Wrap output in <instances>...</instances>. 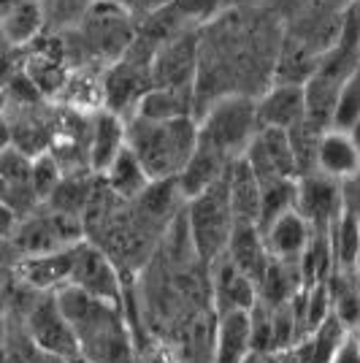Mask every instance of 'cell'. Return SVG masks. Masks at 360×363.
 Listing matches in <instances>:
<instances>
[{"mask_svg": "<svg viewBox=\"0 0 360 363\" xmlns=\"http://www.w3.org/2000/svg\"><path fill=\"white\" fill-rule=\"evenodd\" d=\"M247 166L252 168L260 184L279 179H298V166H296V152L293 141L285 130L274 128H260L252 138V144L244 152Z\"/></svg>", "mask_w": 360, "mask_h": 363, "instance_id": "obj_8", "label": "cell"}, {"mask_svg": "<svg viewBox=\"0 0 360 363\" xmlns=\"http://www.w3.org/2000/svg\"><path fill=\"white\" fill-rule=\"evenodd\" d=\"M330 363H360V345L355 342L352 331H349V336L342 342V347H339V352L333 355Z\"/></svg>", "mask_w": 360, "mask_h": 363, "instance_id": "obj_33", "label": "cell"}, {"mask_svg": "<svg viewBox=\"0 0 360 363\" xmlns=\"http://www.w3.org/2000/svg\"><path fill=\"white\" fill-rule=\"evenodd\" d=\"M230 166H233V163H225L220 155H214L211 150L198 144L196 152H193V157L187 160V166L181 168V174L176 177L181 198L190 201V198L201 196L203 190H209L211 184H217V182L223 179Z\"/></svg>", "mask_w": 360, "mask_h": 363, "instance_id": "obj_21", "label": "cell"}, {"mask_svg": "<svg viewBox=\"0 0 360 363\" xmlns=\"http://www.w3.org/2000/svg\"><path fill=\"white\" fill-rule=\"evenodd\" d=\"M349 138H352V144H355V152H358V157H360V122L349 130Z\"/></svg>", "mask_w": 360, "mask_h": 363, "instance_id": "obj_37", "label": "cell"}, {"mask_svg": "<svg viewBox=\"0 0 360 363\" xmlns=\"http://www.w3.org/2000/svg\"><path fill=\"white\" fill-rule=\"evenodd\" d=\"M352 336H355V342H358V345H360V323H358V325H355V328H352Z\"/></svg>", "mask_w": 360, "mask_h": 363, "instance_id": "obj_39", "label": "cell"}, {"mask_svg": "<svg viewBox=\"0 0 360 363\" xmlns=\"http://www.w3.org/2000/svg\"><path fill=\"white\" fill-rule=\"evenodd\" d=\"M260 130L252 95H223L214 101L209 111L198 120V144L220 155L225 163H236L244 157Z\"/></svg>", "mask_w": 360, "mask_h": 363, "instance_id": "obj_4", "label": "cell"}, {"mask_svg": "<svg viewBox=\"0 0 360 363\" xmlns=\"http://www.w3.org/2000/svg\"><path fill=\"white\" fill-rule=\"evenodd\" d=\"M227 201L236 225H257L260 212V182L241 157L227 168Z\"/></svg>", "mask_w": 360, "mask_h": 363, "instance_id": "obj_18", "label": "cell"}, {"mask_svg": "<svg viewBox=\"0 0 360 363\" xmlns=\"http://www.w3.org/2000/svg\"><path fill=\"white\" fill-rule=\"evenodd\" d=\"M206 272L209 274V296L211 309L217 315L223 312H249L257 301V285L230 263V257L223 255L214 260Z\"/></svg>", "mask_w": 360, "mask_h": 363, "instance_id": "obj_11", "label": "cell"}, {"mask_svg": "<svg viewBox=\"0 0 360 363\" xmlns=\"http://www.w3.org/2000/svg\"><path fill=\"white\" fill-rule=\"evenodd\" d=\"M19 3H25V0H0V19H6Z\"/></svg>", "mask_w": 360, "mask_h": 363, "instance_id": "obj_36", "label": "cell"}, {"mask_svg": "<svg viewBox=\"0 0 360 363\" xmlns=\"http://www.w3.org/2000/svg\"><path fill=\"white\" fill-rule=\"evenodd\" d=\"M9 147H11V122L0 111V152L9 150Z\"/></svg>", "mask_w": 360, "mask_h": 363, "instance_id": "obj_34", "label": "cell"}, {"mask_svg": "<svg viewBox=\"0 0 360 363\" xmlns=\"http://www.w3.org/2000/svg\"><path fill=\"white\" fill-rule=\"evenodd\" d=\"M171 6V0H135V6L130 9V16H133V22H144V19H150V16L160 14L163 9Z\"/></svg>", "mask_w": 360, "mask_h": 363, "instance_id": "obj_31", "label": "cell"}, {"mask_svg": "<svg viewBox=\"0 0 360 363\" xmlns=\"http://www.w3.org/2000/svg\"><path fill=\"white\" fill-rule=\"evenodd\" d=\"M0 363H6V355H3V352H0Z\"/></svg>", "mask_w": 360, "mask_h": 363, "instance_id": "obj_41", "label": "cell"}, {"mask_svg": "<svg viewBox=\"0 0 360 363\" xmlns=\"http://www.w3.org/2000/svg\"><path fill=\"white\" fill-rule=\"evenodd\" d=\"M106 3H111V6H117V9H125V11H130L135 6V0H106Z\"/></svg>", "mask_w": 360, "mask_h": 363, "instance_id": "obj_38", "label": "cell"}, {"mask_svg": "<svg viewBox=\"0 0 360 363\" xmlns=\"http://www.w3.org/2000/svg\"><path fill=\"white\" fill-rule=\"evenodd\" d=\"M11 242L19 247L25 255H44V252H57L84 242V225L81 220L60 214L55 209H46L41 214H25L16 225Z\"/></svg>", "mask_w": 360, "mask_h": 363, "instance_id": "obj_6", "label": "cell"}, {"mask_svg": "<svg viewBox=\"0 0 360 363\" xmlns=\"http://www.w3.org/2000/svg\"><path fill=\"white\" fill-rule=\"evenodd\" d=\"M330 255L336 272H352L360 255V223L349 212H342L330 225Z\"/></svg>", "mask_w": 360, "mask_h": 363, "instance_id": "obj_25", "label": "cell"}, {"mask_svg": "<svg viewBox=\"0 0 360 363\" xmlns=\"http://www.w3.org/2000/svg\"><path fill=\"white\" fill-rule=\"evenodd\" d=\"M198 68H201V33H181L157 46L150 68L152 87L198 92Z\"/></svg>", "mask_w": 360, "mask_h": 363, "instance_id": "obj_7", "label": "cell"}, {"mask_svg": "<svg viewBox=\"0 0 360 363\" xmlns=\"http://www.w3.org/2000/svg\"><path fill=\"white\" fill-rule=\"evenodd\" d=\"M225 255L230 257V263H233L244 277H249L255 285L263 279V274H266V269H269V263H271L266 242H263V233H260L257 225L233 228V236H230V244H227Z\"/></svg>", "mask_w": 360, "mask_h": 363, "instance_id": "obj_19", "label": "cell"}, {"mask_svg": "<svg viewBox=\"0 0 360 363\" xmlns=\"http://www.w3.org/2000/svg\"><path fill=\"white\" fill-rule=\"evenodd\" d=\"M336 44L349 46V49H360V0H349L344 6V14L339 22V33H336Z\"/></svg>", "mask_w": 360, "mask_h": 363, "instance_id": "obj_28", "label": "cell"}, {"mask_svg": "<svg viewBox=\"0 0 360 363\" xmlns=\"http://www.w3.org/2000/svg\"><path fill=\"white\" fill-rule=\"evenodd\" d=\"M315 171L336 182L349 179L355 171H360V157L349 133L330 128L328 133L320 136L315 152Z\"/></svg>", "mask_w": 360, "mask_h": 363, "instance_id": "obj_17", "label": "cell"}, {"mask_svg": "<svg viewBox=\"0 0 360 363\" xmlns=\"http://www.w3.org/2000/svg\"><path fill=\"white\" fill-rule=\"evenodd\" d=\"M28 333H30L33 345L38 352L60 358V361H76L79 347H76V336L68 325V320L62 318L60 306L55 301V293L44 296L35 303L28 315Z\"/></svg>", "mask_w": 360, "mask_h": 363, "instance_id": "obj_9", "label": "cell"}, {"mask_svg": "<svg viewBox=\"0 0 360 363\" xmlns=\"http://www.w3.org/2000/svg\"><path fill=\"white\" fill-rule=\"evenodd\" d=\"M46 30V9L44 0H25L19 3L6 19H0V38L14 49H28L38 41Z\"/></svg>", "mask_w": 360, "mask_h": 363, "instance_id": "obj_22", "label": "cell"}, {"mask_svg": "<svg viewBox=\"0 0 360 363\" xmlns=\"http://www.w3.org/2000/svg\"><path fill=\"white\" fill-rule=\"evenodd\" d=\"M196 111V92L187 90H168V87H150L144 98L138 101L133 117L150 122H168L193 117Z\"/></svg>", "mask_w": 360, "mask_h": 363, "instance_id": "obj_23", "label": "cell"}, {"mask_svg": "<svg viewBox=\"0 0 360 363\" xmlns=\"http://www.w3.org/2000/svg\"><path fill=\"white\" fill-rule=\"evenodd\" d=\"M55 301L76 336L79 358L84 363H133V333L125 309L95 301L81 290H55Z\"/></svg>", "mask_w": 360, "mask_h": 363, "instance_id": "obj_1", "label": "cell"}, {"mask_svg": "<svg viewBox=\"0 0 360 363\" xmlns=\"http://www.w3.org/2000/svg\"><path fill=\"white\" fill-rule=\"evenodd\" d=\"M342 203H344V212H349L360 223V171L342 182Z\"/></svg>", "mask_w": 360, "mask_h": 363, "instance_id": "obj_30", "label": "cell"}, {"mask_svg": "<svg viewBox=\"0 0 360 363\" xmlns=\"http://www.w3.org/2000/svg\"><path fill=\"white\" fill-rule=\"evenodd\" d=\"M296 212L309 223L312 230L328 233L330 225L344 212L342 203V182L328 179L322 174H306L298 177V196H296Z\"/></svg>", "mask_w": 360, "mask_h": 363, "instance_id": "obj_10", "label": "cell"}, {"mask_svg": "<svg viewBox=\"0 0 360 363\" xmlns=\"http://www.w3.org/2000/svg\"><path fill=\"white\" fill-rule=\"evenodd\" d=\"M68 285L81 290L84 296H90L95 301L111 303L125 309V285H122V272L117 263L106 255L95 242L84 239L76 247L74 272Z\"/></svg>", "mask_w": 360, "mask_h": 363, "instance_id": "obj_5", "label": "cell"}, {"mask_svg": "<svg viewBox=\"0 0 360 363\" xmlns=\"http://www.w3.org/2000/svg\"><path fill=\"white\" fill-rule=\"evenodd\" d=\"M79 244H76V247H79ZM76 247L57 250V252H44V255L19 257V263H16V274H19V277H22L33 290L55 293V290L65 288V285H68V279H71Z\"/></svg>", "mask_w": 360, "mask_h": 363, "instance_id": "obj_14", "label": "cell"}, {"mask_svg": "<svg viewBox=\"0 0 360 363\" xmlns=\"http://www.w3.org/2000/svg\"><path fill=\"white\" fill-rule=\"evenodd\" d=\"M244 363H279V355L276 352H255V355H249Z\"/></svg>", "mask_w": 360, "mask_h": 363, "instance_id": "obj_35", "label": "cell"}, {"mask_svg": "<svg viewBox=\"0 0 360 363\" xmlns=\"http://www.w3.org/2000/svg\"><path fill=\"white\" fill-rule=\"evenodd\" d=\"M181 223L187 230L190 247L196 252V260L203 269H209L214 260L225 255L236 228L230 201H227V174L217 184H211L209 190H203L201 196L190 198L184 203Z\"/></svg>", "mask_w": 360, "mask_h": 363, "instance_id": "obj_3", "label": "cell"}, {"mask_svg": "<svg viewBox=\"0 0 360 363\" xmlns=\"http://www.w3.org/2000/svg\"><path fill=\"white\" fill-rule=\"evenodd\" d=\"M16 225H19V214H16L6 201H0V242L11 239Z\"/></svg>", "mask_w": 360, "mask_h": 363, "instance_id": "obj_32", "label": "cell"}, {"mask_svg": "<svg viewBox=\"0 0 360 363\" xmlns=\"http://www.w3.org/2000/svg\"><path fill=\"white\" fill-rule=\"evenodd\" d=\"M296 196H298V179H279L260 184V212H257L260 233L271 223H276L282 214L296 209Z\"/></svg>", "mask_w": 360, "mask_h": 363, "instance_id": "obj_26", "label": "cell"}, {"mask_svg": "<svg viewBox=\"0 0 360 363\" xmlns=\"http://www.w3.org/2000/svg\"><path fill=\"white\" fill-rule=\"evenodd\" d=\"M125 144V120L108 108H98L87 128V166L103 177V171L114 163Z\"/></svg>", "mask_w": 360, "mask_h": 363, "instance_id": "obj_13", "label": "cell"}, {"mask_svg": "<svg viewBox=\"0 0 360 363\" xmlns=\"http://www.w3.org/2000/svg\"><path fill=\"white\" fill-rule=\"evenodd\" d=\"M252 350L249 312H223L214 323V363H244Z\"/></svg>", "mask_w": 360, "mask_h": 363, "instance_id": "obj_16", "label": "cell"}, {"mask_svg": "<svg viewBox=\"0 0 360 363\" xmlns=\"http://www.w3.org/2000/svg\"><path fill=\"white\" fill-rule=\"evenodd\" d=\"M101 182L106 184V190L117 198V201H122V203H133V201H138L141 193L152 184V179L147 177V171H144V166L138 163V157L128 150V144H125V150L114 157V163L103 171Z\"/></svg>", "mask_w": 360, "mask_h": 363, "instance_id": "obj_20", "label": "cell"}, {"mask_svg": "<svg viewBox=\"0 0 360 363\" xmlns=\"http://www.w3.org/2000/svg\"><path fill=\"white\" fill-rule=\"evenodd\" d=\"M263 242H266L271 260L287 263V266H298L300 255L306 252V247L312 242V228L293 209V212L282 214L276 223H271L263 230Z\"/></svg>", "mask_w": 360, "mask_h": 363, "instance_id": "obj_15", "label": "cell"}, {"mask_svg": "<svg viewBox=\"0 0 360 363\" xmlns=\"http://www.w3.org/2000/svg\"><path fill=\"white\" fill-rule=\"evenodd\" d=\"M347 336H349V328L339 318L328 315L315 331L303 336L298 345H293L290 350L298 363H330Z\"/></svg>", "mask_w": 360, "mask_h": 363, "instance_id": "obj_24", "label": "cell"}, {"mask_svg": "<svg viewBox=\"0 0 360 363\" xmlns=\"http://www.w3.org/2000/svg\"><path fill=\"white\" fill-rule=\"evenodd\" d=\"M0 201H6V184H3V179H0Z\"/></svg>", "mask_w": 360, "mask_h": 363, "instance_id": "obj_40", "label": "cell"}, {"mask_svg": "<svg viewBox=\"0 0 360 363\" xmlns=\"http://www.w3.org/2000/svg\"><path fill=\"white\" fill-rule=\"evenodd\" d=\"M19 62H22V52L0 38V95H6L11 82L19 76Z\"/></svg>", "mask_w": 360, "mask_h": 363, "instance_id": "obj_29", "label": "cell"}, {"mask_svg": "<svg viewBox=\"0 0 360 363\" xmlns=\"http://www.w3.org/2000/svg\"><path fill=\"white\" fill-rule=\"evenodd\" d=\"M255 114L260 128L296 133L306 122L303 84H274L260 98H255Z\"/></svg>", "mask_w": 360, "mask_h": 363, "instance_id": "obj_12", "label": "cell"}, {"mask_svg": "<svg viewBox=\"0 0 360 363\" xmlns=\"http://www.w3.org/2000/svg\"><path fill=\"white\" fill-rule=\"evenodd\" d=\"M358 122H360V60L352 68V74L344 79L342 90H339V101H336V111H333V130L349 133Z\"/></svg>", "mask_w": 360, "mask_h": 363, "instance_id": "obj_27", "label": "cell"}, {"mask_svg": "<svg viewBox=\"0 0 360 363\" xmlns=\"http://www.w3.org/2000/svg\"><path fill=\"white\" fill-rule=\"evenodd\" d=\"M125 141L152 182L176 179L198 147V120L150 122L130 117L125 120Z\"/></svg>", "mask_w": 360, "mask_h": 363, "instance_id": "obj_2", "label": "cell"}]
</instances>
